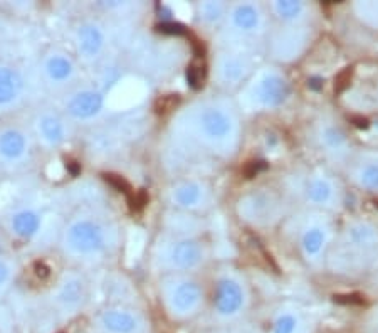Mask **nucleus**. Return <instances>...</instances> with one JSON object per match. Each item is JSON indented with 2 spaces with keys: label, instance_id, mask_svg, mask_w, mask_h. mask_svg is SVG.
I'll return each instance as SVG.
<instances>
[{
  "label": "nucleus",
  "instance_id": "1",
  "mask_svg": "<svg viewBox=\"0 0 378 333\" xmlns=\"http://www.w3.org/2000/svg\"><path fill=\"white\" fill-rule=\"evenodd\" d=\"M190 118V128L200 143L214 150H229L237 143V120L234 111L219 103H204Z\"/></svg>",
  "mask_w": 378,
  "mask_h": 333
},
{
  "label": "nucleus",
  "instance_id": "2",
  "mask_svg": "<svg viewBox=\"0 0 378 333\" xmlns=\"http://www.w3.org/2000/svg\"><path fill=\"white\" fill-rule=\"evenodd\" d=\"M161 300L165 310L173 320L187 322L200 313L204 308V288L199 281L183 274H175L164 280Z\"/></svg>",
  "mask_w": 378,
  "mask_h": 333
},
{
  "label": "nucleus",
  "instance_id": "3",
  "mask_svg": "<svg viewBox=\"0 0 378 333\" xmlns=\"http://www.w3.org/2000/svg\"><path fill=\"white\" fill-rule=\"evenodd\" d=\"M66 251L81 258H93L108 247V231L100 220L78 218L67 224L62 239Z\"/></svg>",
  "mask_w": 378,
  "mask_h": 333
},
{
  "label": "nucleus",
  "instance_id": "4",
  "mask_svg": "<svg viewBox=\"0 0 378 333\" xmlns=\"http://www.w3.org/2000/svg\"><path fill=\"white\" fill-rule=\"evenodd\" d=\"M378 256V229L365 220H358L345 229L338 246V259L348 266H367Z\"/></svg>",
  "mask_w": 378,
  "mask_h": 333
},
{
  "label": "nucleus",
  "instance_id": "5",
  "mask_svg": "<svg viewBox=\"0 0 378 333\" xmlns=\"http://www.w3.org/2000/svg\"><path fill=\"white\" fill-rule=\"evenodd\" d=\"M214 312L220 320H236L247 307L246 286L234 276H222L214 288Z\"/></svg>",
  "mask_w": 378,
  "mask_h": 333
},
{
  "label": "nucleus",
  "instance_id": "6",
  "mask_svg": "<svg viewBox=\"0 0 378 333\" xmlns=\"http://www.w3.org/2000/svg\"><path fill=\"white\" fill-rule=\"evenodd\" d=\"M205 247L193 237H180L165 247L161 258L172 271L185 273L200 268L205 261Z\"/></svg>",
  "mask_w": 378,
  "mask_h": 333
},
{
  "label": "nucleus",
  "instance_id": "7",
  "mask_svg": "<svg viewBox=\"0 0 378 333\" xmlns=\"http://www.w3.org/2000/svg\"><path fill=\"white\" fill-rule=\"evenodd\" d=\"M241 215L251 224L268 226L281 218V201L271 191H256L246 196L239 204Z\"/></svg>",
  "mask_w": 378,
  "mask_h": 333
},
{
  "label": "nucleus",
  "instance_id": "8",
  "mask_svg": "<svg viewBox=\"0 0 378 333\" xmlns=\"http://www.w3.org/2000/svg\"><path fill=\"white\" fill-rule=\"evenodd\" d=\"M252 100L260 108H277L290 96V84L277 73L260 74L251 89Z\"/></svg>",
  "mask_w": 378,
  "mask_h": 333
},
{
  "label": "nucleus",
  "instance_id": "9",
  "mask_svg": "<svg viewBox=\"0 0 378 333\" xmlns=\"http://www.w3.org/2000/svg\"><path fill=\"white\" fill-rule=\"evenodd\" d=\"M331 227L323 220H311L301 229L299 249L308 263H316L323 258L328 244H330Z\"/></svg>",
  "mask_w": 378,
  "mask_h": 333
},
{
  "label": "nucleus",
  "instance_id": "10",
  "mask_svg": "<svg viewBox=\"0 0 378 333\" xmlns=\"http://www.w3.org/2000/svg\"><path fill=\"white\" fill-rule=\"evenodd\" d=\"M86 283L78 274H66L61 280L59 286H57L56 295H54L57 308L67 317H73V315L78 313L86 303Z\"/></svg>",
  "mask_w": 378,
  "mask_h": 333
},
{
  "label": "nucleus",
  "instance_id": "11",
  "mask_svg": "<svg viewBox=\"0 0 378 333\" xmlns=\"http://www.w3.org/2000/svg\"><path fill=\"white\" fill-rule=\"evenodd\" d=\"M98 327L103 333H143L145 322L133 310L115 307L98 315Z\"/></svg>",
  "mask_w": 378,
  "mask_h": 333
},
{
  "label": "nucleus",
  "instance_id": "12",
  "mask_svg": "<svg viewBox=\"0 0 378 333\" xmlns=\"http://www.w3.org/2000/svg\"><path fill=\"white\" fill-rule=\"evenodd\" d=\"M303 193L306 201L316 207H335L340 202V191L335 180L321 174H313L306 179Z\"/></svg>",
  "mask_w": 378,
  "mask_h": 333
},
{
  "label": "nucleus",
  "instance_id": "13",
  "mask_svg": "<svg viewBox=\"0 0 378 333\" xmlns=\"http://www.w3.org/2000/svg\"><path fill=\"white\" fill-rule=\"evenodd\" d=\"M172 202L183 210H199L209 202V188L199 180L180 182L170 192Z\"/></svg>",
  "mask_w": 378,
  "mask_h": 333
},
{
  "label": "nucleus",
  "instance_id": "14",
  "mask_svg": "<svg viewBox=\"0 0 378 333\" xmlns=\"http://www.w3.org/2000/svg\"><path fill=\"white\" fill-rule=\"evenodd\" d=\"M264 22L263 11L256 4H237L231 9V26L241 35H254Z\"/></svg>",
  "mask_w": 378,
  "mask_h": 333
},
{
  "label": "nucleus",
  "instance_id": "15",
  "mask_svg": "<svg viewBox=\"0 0 378 333\" xmlns=\"http://www.w3.org/2000/svg\"><path fill=\"white\" fill-rule=\"evenodd\" d=\"M103 105H105V100L101 93L94 89H83L69 98L66 110L76 120H89L100 113Z\"/></svg>",
  "mask_w": 378,
  "mask_h": 333
},
{
  "label": "nucleus",
  "instance_id": "16",
  "mask_svg": "<svg viewBox=\"0 0 378 333\" xmlns=\"http://www.w3.org/2000/svg\"><path fill=\"white\" fill-rule=\"evenodd\" d=\"M29 152V138L19 128H6L0 132V159L21 162Z\"/></svg>",
  "mask_w": 378,
  "mask_h": 333
},
{
  "label": "nucleus",
  "instance_id": "17",
  "mask_svg": "<svg viewBox=\"0 0 378 333\" xmlns=\"http://www.w3.org/2000/svg\"><path fill=\"white\" fill-rule=\"evenodd\" d=\"M76 43H78V51L86 60L100 56V52L105 47V34L96 24H83L76 33Z\"/></svg>",
  "mask_w": 378,
  "mask_h": 333
},
{
  "label": "nucleus",
  "instance_id": "18",
  "mask_svg": "<svg viewBox=\"0 0 378 333\" xmlns=\"http://www.w3.org/2000/svg\"><path fill=\"white\" fill-rule=\"evenodd\" d=\"M35 130L46 145L57 147L66 140L67 130L66 123L56 113H42L35 121Z\"/></svg>",
  "mask_w": 378,
  "mask_h": 333
},
{
  "label": "nucleus",
  "instance_id": "19",
  "mask_svg": "<svg viewBox=\"0 0 378 333\" xmlns=\"http://www.w3.org/2000/svg\"><path fill=\"white\" fill-rule=\"evenodd\" d=\"M318 140L326 154H331L333 157H343L348 154V138L338 125L323 123L318 130Z\"/></svg>",
  "mask_w": 378,
  "mask_h": 333
},
{
  "label": "nucleus",
  "instance_id": "20",
  "mask_svg": "<svg viewBox=\"0 0 378 333\" xmlns=\"http://www.w3.org/2000/svg\"><path fill=\"white\" fill-rule=\"evenodd\" d=\"M24 91V79L19 71L0 66V106H11Z\"/></svg>",
  "mask_w": 378,
  "mask_h": 333
},
{
  "label": "nucleus",
  "instance_id": "21",
  "mask_svg": "<svg viewBox=\"0 0 378 333\" xmlns=\"http://www.w3.org/2000/svg\"><path fill=\"white\" fill-rule=\"evenodd\" d=\"M44 73L51 83L64 84L74 78L76 67L71 57H67L66 54L54 52L44 62Z\"/></svg>",
  "mask_w": 378,
  "mask_h": 333
},
{
  "label": "nucleus",
  "instance_id": "22",
  "mask_svg": "<svg viewBox=\"0 0 378 333\" xmlns=\"http://www.w3.org/2000/svg\"><path fill=\"white\" fill-rule=\"evenodd\" d=\"M219 76L222 79V83L227 84H237L241 79H244V76L249 69L244 56H234V54H227L222 60L219 61Z\"/></svg>",
  "mask_w": 378,
  "mask_h": 333
},
{
  "label": "nucleus",
  "instance_id": "23",
  "mask_svg": "<svg viewBox=\"0 0 378 333\" xmlns=\"http://www.w3.org/2000/svg\"><path fill=\"white\" fill-rule=\"evenodd\" d=\"M11 227L16 236L22 237V239H29V237L38 234L40 227L39 214L29 209L19 210L17 214H13V218L11 220Z\"/></svg>",
  "mask_w": 378,
  "mask_h": 333
},
{
  "label": "nucleus",
  "instance_id": "24",
  "mask_svg": "<svg viewBox=\"0 0 378 333\" xmlns=\"http://www.w3.org/2000/svg\"><path fill=\"white\" fill-rule=\"evenodd\" d=\"M303 315L296 310H281L273 318L269 333H303Z\"/></svg>",
  "mask_w": 378,
  "mask_h": 333
},
{
  "label": "nucleus",
  "instance_id": "25",
  "mask_svg": "<svg viewBox=\"0 0 378 333\" xmlns=\"http://www.w3.org/2000/svg\"><path fill=\"white\" fill-rule=\"evenodd\" d=\"M306 9L308 7L303 2H294V0H279V2L273 4V12L285 22L301 21L304 17Z\"/></svg>",
  "mask_w": 378,
  "mask_h": 333
},
{
  "label": "nucleus",
  "instance_id": "26",
  "mask_svg": "<svg viewBox=\"0 0 378 333\" xmlns=\"http://www.w3.org/2000/svg\"><path fill=\"white\" fill-rule=\"evenodd\" d=\"M355 180L368 192H378V162H365L355 172Z\"/></svg>",
  "mask_w": 378,
  "mask_h": 333
},
{
  "label": "nucleus",
  "instance_id": "27",
  "mask_svg": "<svg viewBox=\"0 0 378 333\" xmlns=\"http://www.w3.org/2000/svg\"><path fill=\"white\" fill-rule=\"evenodd\" d=\"M200 12L205 21L215 22L224 16V12H226V6L220 2H205V4H202Z\"/></svg>",
  "mask_w": 378,
  "mask_h": 333
},
{
  "label": "nucleus",
  "instance_id": "28",
  "mask_svg": "<svg viewBox=\"0 0 378 333\" xmlns=\"http://www.w3.org/2000/svg\"><path fill=\"white\" fill-rule=\"evenodd\" d=\"M12 281V268L6 259L0 258V293L8 286Z\"/></svg>",
  "mask_w": 378,
  "mask_h": 333
},
{
  "label": "nucleus",
  "instance_id": "29",
  "mask_svg": "<svg viewBox=\"0 0 378 333\" xmlns=\"http://www.w3.org/2000/svg\"><path fill=\"white\" fill-rule=\"evenodd\" d=\"M350 78H352V73H350V69H346L343 71V73H341L338 78H336L335 81V91H343V89L348 86V83H350Z\"/></svg>",
  "mask_w": 378,
  "mask_h": 333
},
{
  "label": "nucleus",
  "instance_id": "30",
  "mask_svg": "<svg viewBox=\"0 0 378 333\" xmlns=\"http://www.w3.org/2000/svg\"><path fill=\"white\" fill-rule=\"evenodd\" d=\"M188 81H190L192 86H199V84L202 83V78H204V74L200 73V69H197V67H190L188 69Z\"/></svg>",
  "mask_w": 378,
  "mask_h": 333
},
{
  "label": "nucleus",
  "instance_id": "31",
  "mask_svg": "<svg viewBox=\"0 0 378 333\" xmlns=\"http://www.w3.org/2000/svg\"><path fill=\"white\" fill-rule=\"evenodd\" d=\"M35 274H38V278H40V280H44V278H47L49 274H51V271H49V268L46 266V264L39 263V264H35Z\"/></svg>",
  "mask_w": 378,
  "mask_h": 333
},
{
  "label": "nucleus",
  "instance_id": "32",
  "mask_svg": "<svg viewBox=\"0 0 378 333\" xmlns=\"http://www.w3.org/2000/svg\"><path fill=\"white\" fill-rule=\"evenodd\" d=\"M336 333H343V332H336Z\"/></svg>",
  "mask_w": 378,
  "mask_h": 333
}]
</instances>
